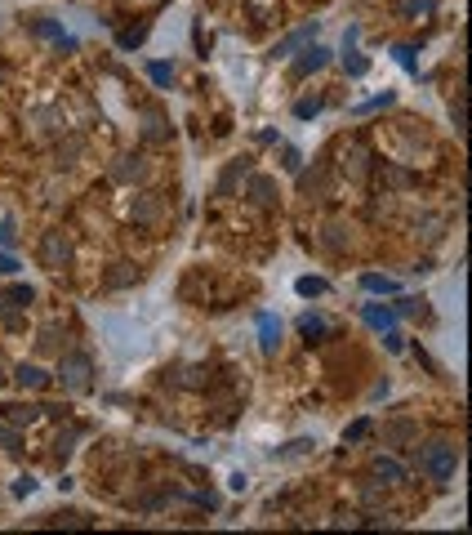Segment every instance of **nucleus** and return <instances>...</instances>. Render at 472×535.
Returning <instances> with one entry per match:
<instances>
[{
	"label": "nucleus",
	"instance_id": "6",
	"mask_svg": "<svg viewBox=\"0 0 472 535\" xmlns=\"http://www.w3.org/2000/svg\"><path fill=\"white\" fill-rule=\"evenodd\" d=\"M365 326H375V330H392L397 326V312L392 308H379V304H365Z\"/></svg>",
	"mask_w": 472,
	"mask_h": 535
},
{
	"label": "nucleus",
	"instance_id": "32",
	"mask_svg": "<svg viewBox=\"0 0 472 535\" xmlns=\"http://www.w3.org/2000/svg\"><path fill=\"white\" fill-rule=\"evenodd\" d=\"M14 237H18V232H14V223L5 219V223H0V245H14Z\"/></svg>",
	"mask_w": 472,
	"mask_h": 535
},
{
	"label": "nucleus",
	"instance_id": "31",
	"mask_svg": "<svg viewBox=\"0 0 472 535\" xmlns=\"http://www.w3.org/2000/svg\"><path fill=\"white\" fill-rule=\"evenodd\" d=\"M0 446H5V450H18V433H9V428H0Z\"/></svg>",
	"mask_w": 472,
	"mask_h": 535
},
{
	"label": "nucleus",
	"instance_id": "29",
	"mask_svg": "<svg viewBox=\"0 0 472 535\" xmlns=\"http://www.w3.org/2000/svg\"><path fill=\"white\" fill-rule=\"evenodd\" d=\"M31 491H36V477H18L14 482V495H31Z\"/></svg>",
	"mask_w": 472,
	"mask_h": 535
},
{
	"label": "nucleus",
	"instance_id": "4",
	"mask_svg": "<svg viewBox=\"0 0 472 535\" xmlns=\"http://www.w3.org/2000/svg\"><path fill=\"white\" fill-rule=\"evenodd\" d=\"M143 174H147V161H143V157H121V165H112V179H116V183L143 179Z\"/></svg>",
	"mask_w": 472,
	"mask_h": 535
},
{
	"label": "nucleus",
	"instance_id": "36",
	"mask_svg": "<svg viewBox=\"0 0 472 535\" xmlns=\"http://www.w3.org/2000/svg\"><path fill=\"white\" fill-rule=\"evenodd\" d=\"M36 31H41V36H58V41H63V31H58L54 23H36Z\"/></svg>",
	"mask_w": 472,
	"mask_h": 535
},
{
	"label": "nucleus",
	"instance_id": "16",
	"mask_svg": "<svg viewBox=\"0 0 472 535\" xmlns=\"http://www.w3.org/2000/svg\"><path fill=\"white\" fill-rule=\"evenodd\" d=\"M303 299H312V295H326L330 290V281H321V277H299V286H294Z\"/></svg>",
	"mask_w": 472,
	"mask_h": 535
},
{
	"label": "nucleus",
	"instance_id": "33",
	"mask_svg": "<svg viewBox=\"0 0 472 535\" xmlns=\"http://www.w3.org/2000/svg\"><path fill=\"white\" fill-rule=\"evenodd\" d=\"M0 272H5V277H9V272H18V263H14V255H5V250H0Z\"/></svg>",
	"mask_w": 472,
	"mask_h": 535
},
{
	"label": "nucleus",
	"instance_id": "12",
	"mask_svg": "<svg viewBox=\"0 0 472 535\" xmlns=\"http://www.w3.org/2000/svg\"><path fill=\"white\" fill-rule=\"evenodd\" d=\"M41 415V406H0V420H9V424H31Z\"/></svg>",
	"mask_w": 472,
	"mask_h": 535
},
{
	"label": "nucleus",
	"instance_id": "2",
	"mask_svg": "<svg viewBox=\"0 0 472 535\" xmlns=\"http://www.w3.org/2000/svg\"><path fill=\"white\" fill-rule=\"evenodd\" d=\"M90 375H94V366H90L85 353H72V357L58 361V379H63V388H72V393H85L90 388Z\"/></svg>",
	"mask_w": 472,
	"mask_h": 535
},
{
	"label": "nucleus",
	"instance_id": "30",
	"mask_svg": "<svg viewBox=\"0 0 472 535\" xmlns=\"http://www.w3.org/2000/svg\"><path fill=\"white\" fill-rule=\"evenodd\" d=\"M9 295H14V304H23V308H27V304H31V286H14V290H9Z\"/></svg>",
	"mask_w": 472,
	"mask_h": 535
},
{
	"label": "nucleus",
	"instance_id": "23",
	"mask_svg": "<svg viewBox=\"0 0 472 535\" xmlns=\"http://www.w3.org/2000/svg\"><path fill=\"white\" fill-rule=\"evenodd\" d=\"M36 344H41V353H58V330H54V326H45Z\"/></svg>",
	"mask_w": 472,
	"mask_h": 535
},
{
	"label": "nucleus",
	"instance_id": "1",
	"mask_svg": "<svg viewBox=\"0 0 472 535\" xmlns=\"http://www.w3.org/2000/svg\"><path fill=\"white\" fill-rule=\"evenodd\" d=\"M419 468H424L428 477H436V482H450L454 468H459V450H454L450 442H428L424 450H419Z\"/></svg>",
	"mask_w": 472,
	"mask_h": 535
},
{
	"label": "nucleus",
	"instance_id": "7",
	"mask_svg": "<svg viewBox=\"0 0 472 535\" xmlns=\"http://www.w3.org/2000/svg\"><path fill=\"white\" fill-rule=\"evenodd\" d=\"M259 344H263V353H272V348L281 344V322H272V317H259Z\"/></svg>",
	"mask_w": 472,
	"mask_h": 535
},
{
	"label": "nucleus",
	"instance_id": "10",
	"mask_svg": "<svg viewBox=\"0 0 472 535\" xmlns=\"http://www.w3.org/2000/svg\"><path fill=\"white\" fill-rule=\"evenodd\" d=\"M250 196H254L259 206H272V201H277V183L263 179V174H254V179H250Z\"/></svg>",
	"mask_w": 472,
	"mask_h": 535
},
{
	"label": "nucleus",
	"instance_id": "26",
	"mask_svg": "<svg viewBox=\"0 0 472 535\" xmlns=\"http://www.w3.org/2000/svg\"><path fill=\"white\" fill-rule=\"evenodd\" d=\"M72 442H76V433H63V438L54 442V455H58V460H67V455H72Z\"/></svg>",
	"mask_w": 472,
	"mask_h": 535
},
{
	"label": "nucleus",
	"instance_id": "19",
	"mask_svg": "<svg viewBox=\"0 0 472 535\" xmlns=\"http://www.w3.org/2000/svg\"><path fill=\"white\" fill-rule=\"evenodd\" d=\"M143 36H147V23H139V27L121 31V49H134V45H143Z\"/></svg>",
	"mask_w": 472,
	"mask_h": 535
},
{
	"label": "nucleus",
	"instance_id": "3",
	"mask_svg": "<svg viewBox=\"0 0 472 535\" xmlns=\"http://www.w3.org/2000/svg\"><path fill=\"white\" fill-rule=\"evenodd\" d=\"M41 263L54 268V272H63V268L72 263V241H67L63 232H45V241H41Z\"/></svg>",
	"mask_w": 472,
	"mask_h": 535
},
{
	"label": "nucleus",
	"instance_id": "20",
	"mask_svg": "<svg viewBox=\"0 0 472 535\" xmlns=\"http://www.w3.org/2000/svg\"><path fill=\"white\" fill-rule=\"evenodd\" d=\"M316 112H321V98H299V103H294L299 121H308V116H316Z\"/></svg>",
	"mask_w": 472,
	"mask_h": 535
},
{
	"label": "nucleus",
	"instance_id": "14",
	"mask_svg": "<svg viewBox=\"0 0 472 535\" xmlns=\"http://www.w3.org/2000/svg\"><path fill=\"white\" fill-rule=\"evenodd\" d=\"M361 286H365V290H375V295H397V281H392V277H379V272H365V277H361Z\"/></svg>",
	"mask_w": 472,
	"mask_h": 535
},
{
	"label": "nucleus",
	"instance_id": "8",
	"mask_svg": "<svg viewBox=\"0 0 472 535\" xmlns=\"http://www.w3.org/2000/svg\"><path fill=\"white\" fill-rule=\"evenodd\" d=\"M375 473L383 482H406V464H397L392 455H375Z\"/></svg>",
	"mask_w": 472,
	"mask_h": 535
},
{
	"label": "nucleus",
	"instance_id": "28",
	"mask_svg": "<svg viewBox=\"0 0 472 535\" xmlns=\"http://www.w3.org/2000/svg\"><path fill=\"white\" fill-rule=\"evenodd\" d=\"M365 72H370V63H365L361 54H352V58H348V76H365Z\"/></svg>",
	"mask_w": 472,
	"mask_h": 535
},
{
	"label": "nucleus",
	"instance_id": "18",
	"mask_svg": "<svg viewBox=\"0 0 472 535\" xmlns=\"http://www.w3.org/2000/svg\"><path fill=\"white\" fill-rule=\"evenodd\" d=\"M14 308H18V304H14V295L5 290V295H0V322H5V326H18V312H14Z\"/></svg>",
	"mask_w": 472,
	"mask_h": 535
},
{
	"label": "nucleus",
	"instance_id": "24",
	"mask_svg": "<svg viewBox=\"0 0 472 535\" xmlns=\"http://www.w3.org/2000/svg\"><path fill=\"white\" fill-rule=\"evenodd\" d=\"M365 433H370V420H357V424H348V428H343V442H361Z\"/></svg>",
	"mask_w": 472,
	"mask_h": 535
},
{
	"label": "nucleus",
	"instance_id": "21",
	"mask_svg": "<svg viewBox=\"0 0 472 535\" xmlns=\"http://www.w3.org/2000/svg\"><path fill=\"white\" fill-rule=\"evenodd\" d=\"M121 272H112L107 277V286H125V281H139V268H129V263H116Z\"/></svg>",
	"mask_w": 472,
	"mask_h": 535
},
{
	"label": "nucleus",
	"instance_id": "17",
	"mask_svg": "<svg viewBox=\"0 0 472 535\" xmlns=\"http://www.w3.org/2000/svg\"><path fill=\"white\" fill-rule=\"evenodd\" d=\"M299 330H303V339H321V334H326V322H321V317H303V322H299Z\"/></svg>",
	"mask_w": 472,
	"mask_h": 535
},
{
	"label": "nucleus",
	"instance_id": "22",
	"mask_svg": "<svg viewBox=\"0 0 472 535\" xmlns=\"http://www.w3.org/2000/svg\"><path fill=\"white\" fill-rule=\"evenodd\" d=\"M147 76L156 80V85H170V80H174V67H165V63H151V67H147Z\"/></svg>",
	"mask_w": 472,
	"mask_h": 535
},
{
	"label": "nucleus",
	"instance_id": "27",
	"mask_svg": "<svg viewBox=\"0 0 472 535\" xmlns=\"http://www.w3.org/2000/svg\"><path fill=\"white\" fill-rule=\"evenodd\" d=\"M379 107H392V94H379V98H370V103H361L357 112H379Z\"/></svg>",
	"mask_w": 472,
	"mask_h": 535
},
{
	"label": "nucleus",
	"instance_id": "34",
	"mask_svg": "<svg viewBox=\"0 0 472 535\" xmlns=\"http://www.w3.org/2000/svg\"><path fill=\"white\" fill-rule=\"evenodd\" d=\"M410 54H414L410 45H401V49H397V58H401V67H410V72H414V58H410Z\"/></svg>",
	"mask_w": 472,
	"mask_h": 535
},
{
	"label": "nucleus",
	"instance_id": "11",
	"mask_svg": "<svg viewBox=\"0 0 472 535\" xmlns=\"http://www.w3.org/2000/svg\"><path fill=\"white\" fill-rule=\"evenodd\" d=\"M14 379H18L23 388H45V383H49V375L41 371V366H27V361L18 366V375H14Z\"/></svg>",
	"mask_w": 472,
	"mask_h": 535
},
{
	"label": "nucleus",
	"instance_id": "5",
	"mask_svg": "<svg viewBox=\"0 0 472 535\" xmlns=\"http://www.w3.org/2000/svg\"><path fill=\"white\" fill-rule=\"evenodd\" d=\"M129 214H134V219H139V223H156V214H161V201L151 196V192H143V196H134Z\"/></svg>",
	"mask_w": 472,
	"mask_h": 535
},
{
	"label": "nucleus",
	"instance_id": "35",
	"mask_svg": "<svg viewBox=\"0 0 472 535\" xmlns=\"http://www.w3.org/2000/svg\"><path fill=\"white\" fill-rule=\"evenodd\" d=\"M432 9V0H410V5H406V14H428Z\"/></svg>",
	"mask_w": 472,
	"mask_h": 535
},
{
	"label": "nucleus",
	"instance_id": "9",
	"mask_svg": "<svg viewBox=\"0 0 472 535\" xmlns=\"http://www.w3.org/2000/svg\"><path fill=\"white\" fill-rule=\"evenodd\" d=\"M316 67H326V49H321V45L303 49V58L294 63V76H308V72H316Z\"/></svg>",
	"mask_w": 472,
	"mask_h": 535
},
{
	"label": "nucleus",
	"instance_id": "25",
	"mask_svg": "<svg viewBox=\"0 0 472 535\" xmlns=\"http://www.w3.org/2000/svg\"><path fill=\"white\" fill-rule=\"evenodd\" d=\"M147 139H165V134H170V129H165V121H161V116H147Z\"/></svg>",
	"mask_w": 472,
	"mask_h": 535
},
{
	"label": "nucleus",
	"instance_id": "13",
	"mask_svg": "<svg viewBox=\"0 0 472 535\" xmlns=\"http://www.w3.org/2000/svg\"><path fill=\"white\" fill-rule=\"evenodd\" d=\"M316 36V23H308V27H299V31H290V36H285L281 45H277V54H290V49H299L303 41H312Z\"/></svg>",
	"mask_w": 472,
	"mask_h": 535
},
{
	"label": "nucleus",
	"instance_id": "15",
	"mask_svg": "<svg viewBox=\"0 0 472 535\" xmlns=\"http://www.w3.org/2000/svg\"><path fill=\"white\" fill-rule=\"evenodd\" d=\"M410 438H414V424H406V420H401V424H387V428H383V442H392V446L410 442Z\"/></svg>",
	"mask_w": 472,
	"mask_h": 535
}]
</instances>
